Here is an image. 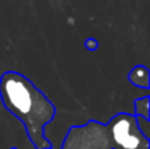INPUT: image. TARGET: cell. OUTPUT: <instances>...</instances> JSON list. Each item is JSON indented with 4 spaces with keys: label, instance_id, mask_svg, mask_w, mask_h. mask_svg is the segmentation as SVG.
<instances>
[{
    "label": "cell",
    "instance_id": "5b68a950",
    "mask_svg": "<svg viewBox=\"0 0 150 149\" xmlns=\"http://www.w3.org/2000/svg\"><path fill=\"white\" fill-rule=\"evenodd\" d=\"M84 48L87 50H90V52H95V50H98V48H99L98 40L93 38V37H90V38H87L84 41Z\"/></svg>",
    "mask_w": 150,
    "mask_h": 149
},
{
    "label": "cell",
    "instance_id": "277c9868",
    "mask_svg": "<svg viewBox=\"0 0 150 149\" xmlns=\"http://www.w3.org/2000/svg\"><path fill=\"white\" fill-rule=\"evenodd\" d=\"M134 115L137 118H142L149 121L150 119V98L149 95L144 98H138L134 100Z\"/></svg>",
    "mask_w": 150,
    "mask_h": 149
},
{
    "label": "cell",
    "instance_id": "8992f818",
    "mask_svg": "<svg viewBox=\"0 0 150 149\" xmlns=\"http://www.w3.org/2000/svg\"><path fill=\"white\" fill-rule=\"evenodd\" d=\"M11 149H18V148H15V147H13V148H11Z\"/></svg>",
    "mask_w": 150,
    "mask_h": 149
},
{
    "label": "cell",
    "instance_id": "3957f363",
    "mask_svg": "<svg viewBox=\"0 0 150 149\" xmlns=\"http://www.w3.org/2000/svg\"><path fill=\"white\" fill-rule=\"evenodd\" d=\"M128 81L138 89H150V71L146 66L136 65L128 74Z\"/></svg>",
    "mask_w": 150,
    "mask_h": 149
},
{
    "label": "cell",
    "instance_id": "6da1fadb",
    "mask_svg": "<svg viewBox=\"0 0 150 149\" xmlns=\"http://www.w3.org/2000/svg\"><path fill=\"white\" fill-rule=\"evenodd\" d=\"M0 100L4 108L24 124L36 149H52L45 136V127L57 114L53 102L28 78L18 71H5L0 75Z\"/></svg>",
    "mask_w": 150,
    "mask_h": 149
},
{
    "label": "cell",
    "instance_id": "7a4b0ae2",
    "mask_svg": "<svg viewBox=\"0 0 150 149\" xmlns=\"http://www.w3.org/2000/svg\"><path fill=\"white\" fill-rule=\"evenodd\" d=\"M61 149H150V141L134 114L119 112L108 123L91 119L71 126Z\"/></svg>",
    "mask_w": 150,
    "mask_h": 149
}]
</instances>
